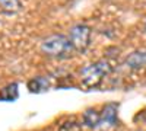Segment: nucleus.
<instances>
[{"label":"nucleus","mask_w":146,"mask_h":131,"mask_svg":"<svg viewBox=\"0 0 146 131\" xmlns=\"http://www.w3.org/2000/svg\"><path fill=\"white\" fill-rule=\"evenodd\" d=\"M41 51L47 57L63 60V58H69L75 50L70 44L69 37L63 34H53L41 42Z\"/></svg>","instance_id":"1"},{"label":"nucleus","mask_w":146,"mask_h":131,"mask_svg":"<svg viewBox=\"0 0 146 131\" xmlns=\"http://www.w3.org/2000/svg\"><path fill=\"white\" fill-rule=\"evenodd\" d=\"M113 73V66L108 60H100L96 63L88 64L80 70L82 83L86 88H98L105 76Z\"/></svg>","instance_id":"2"},{"label":"nucleus","mask_w":146,"mask_h":131,"mask_svg":"<svg viewBox=\"0 0 146 131\" xmlns=\"http://www.w3.org/2000/svg\"><path fill=\"white\" fill-rule=\"evenodd\" d=\"M91 35L92 29L85 23H76L69 31V39L76 53H85L91 45Z\"/></svg>","instance_id":"3"},{"label":"nucleus","mask_w":146,"mask_h":131,"mask_svg":"<svg viewBox=\"0 0 146 131\" xmlns=\"http://www.w3.org/2000/svg\"><path fill=\"white\" fill-rule=\"evenodd\" d=\"M118 122V103L110 102L104 106L101 112V125L115 127Z\"/></svg>","instance_id":"4"},{"label":"nucleus","mask_w":146,"mask_h":131,"mask_svg":"<svg viewBox=\"0 0 146 131\" xmlns=\"http://www.w3.org/2000/svg\"><path fill=\"white\" fill-rule=\"evenodd\" d=\"M126 66L131 70H139V68H143L146 66V50H136L130 53L126 60H124Z\"/></svg>","instance_id":"5"},{"label":"nucleus","mask_w":146,"mask_h":131,"mask_svg":"<svg viewBox=\"0 0 146 131\" xmlns=\"http://www.w3.org/2000/svg\"><path fill=\"white\" fill-rule=\"evenodd\" d=\"M27 88L31 93H44L50 89V82L44 76H36V77H32L31 80H28Z\"/></svg>","instance_id":"6"},{"label":"nucleus","mask_w":146,"mask_h":131,"mask_svg":"<svg viewBox=\"0 0 146 131\" xmlns=\"http://www.w3.org/2000/svg\"><path fill=\"white\" fill-rule=\"evenodd\" d=\"M18 98H19L18 83H10L0 90V101L2 102H15Z\"/></svg>","instance_id":"7"},{"label":"nucleus","mask_w":146,"mask_h":131,"mask_svg":"<svg viewBox=\"0 0 146 131\" xmlns=\"http://www.w3.org/2000/svg\"><path fill=\"white\" fill-rule=\"evenodd\" d=\"M83 125H86L88 128H96L101 125V114L96 112L95 109H86L83 114Z\"/></svg>","instance_id":"8"},{"label":"nucleus","mask_w":146,"mask_h":131,"mask_svg":"<svg viewBox=\"0 0 146 131\" xmlns=\"http://www.w3.org/2000/svg\"><path fill=\"white\" fill-rule=\"evenodd\" d=\"M0 10L6 15H16L22 10L21 0H0Z\"/></svg>","instance_id":"9"},{"label":"nucleus","mask_w":146,"mask_h":131,"mask_svg":"<svg viewBox=\"0 0 146 131\" xmlns=\"http://www.w3.org/2000/svg\"><path fill=\"white\" fill-rule=\"evenodd\" d=\"M58 131H82V125L76 121H67V122L62 124Z\"/></svg>","instance_id":"10"},{"label":"nucleus","mask_w":146,"mask_h":131,"mask_svg":"<svg viewBox=\"0 0 146 131\" xmlns=\"http://www.w3.org/2000/svg\"><path fill=\"white\" fill-rule=\"evenodd\" d=\"M145 29H146V22H145Z\"/></svg>","instance_id":"11"}]
</instances>
